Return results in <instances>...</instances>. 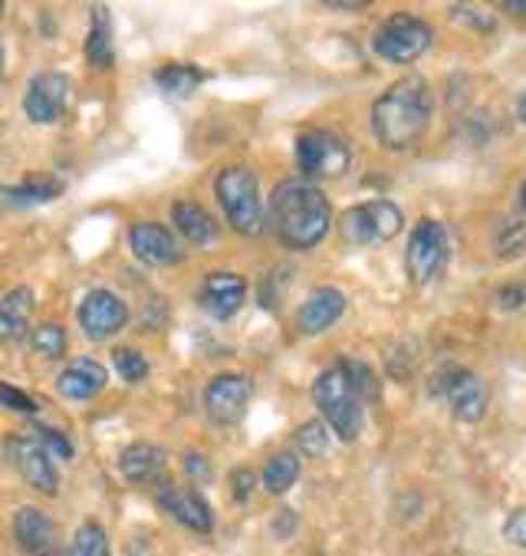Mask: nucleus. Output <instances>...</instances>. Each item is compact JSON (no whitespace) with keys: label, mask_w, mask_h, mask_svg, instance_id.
Masks as SVG:
<instances>
[{"label":"nucleus","mask_w":526,"mask_h":556,"mask_svg":"<svg viewBox=\"0 0 526 556\" xmlns=\"http://www.w3.org/2000/svg\"><path fill=\"white\" fill-rule=\"evenodd\" d=\"M503 11H506V14H516V17H523V14H526V4H519V0H506Z\"/></svg>","instance_id":"ea45409f"},{"label":"nucleus","mask_w":526,"mask_h":556,"mask_svg":"<svg viewBox=\"0 0 526 556\" xmlns=\"http://www.w3.org/2000/svg\"><path fill=\"white\" fill-rule=\"evenodd\" d=\"M523 300H526V287H523V283H510V287H500V290L493 293V306L503 309V313L519 309Z\"/></svg>","instance_id":"72a5a7b5"},{"label":"nucleus","mask_w":526,"mask_h":556,"mask_svg":"<svg viewBox=\"0 0 526 556\" xmlns=\"http://www.w3.org/2000/svg\"><path fill=\"white\" fill-rule=\"evenodd\" d=\"M454 11H458V17H464L471 27L490 30V17H487V11H484V8H454Z\"/></svg>","instance_id":"4c0bfd02"},{"label":"nucleus","mask_w":526,"mask_h":556,"mask_svg":"<svg viewBox=\"0 0 526 556\" xmlns=\"http://www.w3.org/2000/svg\"><path fill=\"white\" fill-rule=\"evenodd\" d=\"M155 497H158L162 510H168L181 527H188L194 533H210V530H215V514H210L207 501L194 488L165 481Z\"/></svg>","instance_id":"4468645a"},{"label":"nucleus","mask_w":526,"mask_h":556,"mask_svg":"<svg viewBox=\"0 0 526 556\" xmlns=\"http://www.w3.org/2000/svg\"><path fill=\"white\" fill-rule=\"evenodd\" d=\"M215 194L218 204L228 217V225L244 235L254 238L264 231V201H260V181L247 165H228L221 168V175L215 178Z\"/></svg>","instance_id":"20e7f679"},{"label":"nucleus","mask_w":526,"mask_h":556,"mask_svg":"<svg viewBox=\"0 0 526 556\" xmlns=\"http://www.w3.org/2000/svg\"><path fill=\"white\" fill-rule=\"evenodd\" d=\"M330 11H362L365 4H326Z\"/></svg>","instance_id":"79ce46f5"},{"label":"nucleus","mask_w":526,"mask_h":556,"mask_svg":"<svg viewBox=\"0 0 526 556\" xmlns=\"http://www.w3.org/2000/svg\"><path fill=\"white\" fill-rule=\"evenodd\" d=\"M0 11H4V4H0Z\"/></svg>","instance_id":"a18cd8bd"},{"label":"nucleus","mask_w":526,"mask_h":556,"mask_svg":"<svg viewBox=\"0 0 526 556\" xmlns=\"http://www.w3.org/2000/svg\"><path fill=\"white\" fill-rule=\"evenodd\" d=\"M113 24H110V11L105 8H92V21H89V37H86V60L92 66H113Z\"/></svg>","instance_id":"5701e85b"},{"label":"nucleus","mask_w":526,"mask_h":556,"mask_svg":"<svg viewBox=\"0 0 526 556\" xmlns=\"http://www.w3.org/2000/svg\"><path fill=\"white\" fill-rule=\"evenodd\" d=\"M37 441L43 444V452L50 458H63V462H73L76 448H73V441L60 431V428H37Z\"/></svg>","instance_id":"7c9ffc66"},{"label":"nucleus","mask_w":526,"mask_h":556,"mask_svg":"<svg viewBox=\"0 0 526 556\" xmlns=\"http://www.w3.org/2000/svg\"><path fill=\"white\" fill-rule=\"evenodd\" d=\"M296 162L299 172L309 178H339L346 175L352 152L346 146L343 136L330 132V129H309L296 139Z\"/></svg>","instance_id":"6e6552de"},{"label":"nucleus","mask_w":526,"mask_h":556,"mask_svg":"<svg viewBox=\"0 0 526 556\" xmlns=\"http://www.w3.org/2000/svg\"><path fill=\"white\" fill-rule=\"evenodd\" d=\"M129 248L149 267H171L181 261L175 235L165 225H155V220H136L129 228Z\"/></svg>","instance_id":"dca6fc26"},{"label":"nucleus","mask_w":526,"mask_h":556,"mask_svg":"<svg viewBox=\"0 0 526 556\" xmlns=\"http://www.w3.org/2000/svg\"><path fill=\"white\" fill-rule=\"evenodd\" d=\"M63 194V181L60 178H30L24 185H14V188H0V198L8 204H17V207H27V204H47L53 198Z\"/></svg>","instance_id":"b1692460"},{"label":"nucleus","mask_w":526,"mask_h":556,"mask_svg":"<svg viewBox=\"0 0 526 556\" xmlns=\"http://www.w3.org/2000/svg\"><path fill=\"white\" fill-rule=\"evenodd\" d=\"M162 468H165V452L155 448V444H149V441H136L119 455V471L132 484H145V481L158 478Z\"/></svg>","instance_id":"4be33fe9"},{"label":"nucleus","mask_w":526,"mask_h":556,"mask_svg":"<svg viewBox=\"0 0 526 556\" xmlns=\"http://www.w3.org/2000/svg\"><path fill=\"white\" fill-rule=\"evenodd\" d=\"M184 471L194 478V481H210V462L204 458V455H197V452H188L184 455Z\"/></svg>","instance_id":"c9c22d12"},{"label":"nucleus","mask_w":526,"mask_h":556,"mask_svg":"<svg viewBox=\"0 0 526 556\" xmlns=\"http://www.w3.org/2000/svg\"><path fill=\"white\" fill-rule=\"evenodd\" d=\"M113 366H116V372L126 379V382H142L145 376H149V363H145V356L139 353V350H132V346H119V350H113Z\"/></svg>","instance_id":"c756f323"},{"label":"nucleus","mask_w":526,"mask_h":556,"mask_svg":"<svg viewBox=\"0 0 526 556\" xmlns=\"http://www.w3.org/2000/svg\"><path fill=\"white\" fill-rule=\"evenodd\" d=\"M69 556H110V536H105L102 523L86 520L73 536V553Z\"/></svg>","instance_id":"cd10ccee"},{"label":"nucleus","mask_w":526,"mask_h":556,"mask_svg":"<svg viewBox=\"0 0 526 556\" xmlns=\"http://www.w3.org/2000/svg\"><path fill=\"white\" fill-rule=\"evenodd\" d=\"M30 343H34V353H40L47 359H60L66 353V329L60 323H40L34 329Z\"/></svg>","instance_id":"c85d7f7f"},{"label":"nucleus","mask_w":526,"mask_h":556,"mask_svg":"<svg viewBox=\"0 0 526 556\" xmlns=\"http://www.w3.org/2000/svg\"><path fill=\"white\" fill-rule=\"evenodd\" d=\"M251 395H254V382L244 372H221L204 389V408L218 425H234L244 418Z\"/></svg>","instance_id":"9d476101"},{"label":"nucleus","mask_w":526,"mask_h":556,"mask_svg":"<svg viewBox=\"0 0 526 556\" xmlns=\"http://www.w3.org/2000/svg\"><path fill=\"white\" fill-rule=\"evenodd\" d=\"M503 536L516 546H526V507L513 510L503 523Z\"/></svg>","instance_id":"f704fd0d"},{"label":"nucleus","mask_w":526,"mask_h":556,"mask_svg":"<svg viewBox=\"0 0 526 556\" xmlns=\"http://www.w3.org/2000/svg\"><path fill=\"white\" fill-rule=\"evenodd\" d=\"M296 478H299V458L293 452L270 455L264 465V475H260V481L270 494H286L296 484Z\"/></svg>","instance_id":"a878e982"},{"label":"nucleus","mask_w":526,"mask_h":556,"mask_svg":"<svg viewBox=\"0 0 526 556\" xmlns=\"http://www.w3.org/2000/svg\"><path fill=\"white\" fill-rule=\"evenodd\" d=\"M4 452H8V458L14 462V468L24 475V481L34 491L56 494V488H60L56 468H53L50 455L43 452V444L37 438H8L4 441Z\"/></svg>","instance_id":"ddd939ff"},{"label":"nucleus","mask_w":526,"mask_h":556,"mask_svg":"<svg viewBox=\"0 0 526 556\" xmlns=\"http://www.w3.org/2000/svg\"><path fill=\"white\" fill-rule=\"evenodd\" d=\"M30 313H34V290L30 287H14L0 296V340H8V343L24 340Z\"/></svg>","instance_id":"6ab92c4d"},{"label":"nucleus","mask_w":526,"mask_h":556,"mask_svg":"<svg viewBox=\"0 0 526 556\" xmlns=\"http://www.w3.org/2000/svg\"><path fill=\"white\" fill-rule=\"evenodd\" d=\"M171 220H175V228L184 235V241L197 244V248H207L210 241L218 238V225H215V217H210L201 204L194 201H175L171 204Z\"/></svg>","instance_id":"412c9836"},{"label":"nucleus","mask_w":526,"mask_h":556,"mask_svg":"<svg viewBox=\"0 0 526 556\" xmlns=\"http://www.w3.org/2000/svg\"><path fill=\"white\" fill-rule=\"evenodd\" d=\"M519 207H523V211H526V181H523V185H519Z\"/></svg>","instance_id":"37998d69"},{"label":"nucleus","mask_w":526,"mask_h":556,"mask_svg":"<svg viewBox=\"0 0 526 556\" xmlns=\"http://www.w3.org/2000/svg\"><path fill=\"white\" fill-rule=\"evenodd\" d=\"M435 116L432 89L421 76L392 83L372 105V132L388 152H405L425 139Z\"/></svg>","instance_id":"f257e3e1"},{"label":"nucleus","mask_w":526,"mask_h":556,"mask_svg":"<svg viewBox=\"0 0 526 556\" xmlns=\"http://www.w3.org/2000/svg\"><path fill=\"white\" fill-rule=\"evenodd\" d=\"M14 533H17V543H21L24 549L37 553V556L50 553L53 543H56V527H53V520H50L43 510H37V507H21V510H17V517H14Z\"/></svg>","instance_id":"aec40b11"},{"label":"nucleus","mask_w":526,"mask_h":556,"mask_svg":"<svg viewBox=\"0 0 526 556\" xmlns=\"http://www.w3.org/2000/svg\"><path fill=\"white\" fill-rule=\"evenodd\" d=\"M493 251L500 261H513L526 251V228L513 217H503L500 228H497V241H493Z\"/></svg>","instance_id":"bb28decb"},{"label":"nucleus","mask_w":526,"mask_h":556,"mask_svg":"<svg viewBox=\"0 0 526 556\" xmlns=\"http://www.w3.org/2000/svg\"><path fill=\"white\" fill-rule=\"evenodd\" d=\"M405 228V214L392 201H362L339 217V238L349 248H375L392 241Z\"/></svg>","instance_id":"423d86ee"},{"label":"nucleus","mask_w":526,"mask_h":556,"mask_svg":"<svg viewBox=\"0 0 526 556\" xmlns=\"http://www.w3.org/2000/svg\"><path fill=\"white\" fill-rule=\"evenodd\" d=\"M346 313V293L336 287H316L296 309V326L306 337H316V332H326L339 316Z\"/></svg>","instance_id":"f3484780"},{"label":"nucleus","mask_w":526,"mask_h":556,"mask_svg":"<svg viewBox=\"0 0 526 556\" xmlns=\"http://www.w3.org/2000/svg\"><path fill=\"white\" fill-rule=\"evenodd\" d=\"M69 99V76L66 73H40L30 79L24 96V113L37 126H50L63 116Z\"/></svg>","instance_id":"f8f14e48"},{"label":"nucleus","mask_w":526,"mask_h":556,"mask_svg":"<svg viewBox=\"0 0 526 556\" xmlns=\"http://www.w3.org/2000/svg\"><path fill=\"white\" fill-rule=\"evenodd\" d=\"M451 261V238L448 228L435 217L418 220L411 228L408 248H405V270L414 287H428L441 277V270Z\"/></svg>","instance_id":"39448f33"},{"label":"nucleus","mask_w":526,"mask_h":556,"mask_svg":"<svg viewBox=\"0 0 526 556\" xmlns=\"http://www.w3.org/2000/svg\"><path fill=\"white\" fill-rule=\"evenodd\" d=\"M299 448L306 452V455H323L326 452V444H330V434H326V428L320 425V421H306L303 428H299Z\"/></svg>","instance_id":"2f4dec72"},{"label":"nucleus","mask_w":526,"mask_h":556,"mask_svg":"<svg viewBox=\"0 0 526 556\" xmlns=\"http://www.w3.org/2000/svg\"><path fill=\"white\" fill-rule=\"evenodd\" d=\"M247 300V280L234 270H210L197 287V303L218 319L234 316Z\"/></svg>","instance_id":"2eb2a0df"},{"label":"nucleus","mask_w":526,"mask_h":556,"mask_svg":"<svg viewBox=\"0 0 526 556\" xmlns=\"http://www.w3.org/2000/svg\"><path fill=\"white\" fill-rule=\"evenodd\" d=\"M432 43H435L432 24L421 17H411V14L388 17L372 37L375 53L388 63H414L421 53H428Z\"/></svg>","instance_id":"0eeeda50"},{"label":"nucleus","mask_w":526,"mask_h":556,"mask_svg":"<svg viewBox=\"0 0 526 556\" xmlns=\"http://www.w3.org/2000/svg\"><path fill=\"white\" fill-rule=\"evenodd\" d=\"M0 405L11 408V412H21V415H34V412L40 408L27 392L14 389V386H8V382H0Z\"/></svg>","instance_id":"473e14b6"},{"label":"nucleus","mask_w":526,"mask_h":556,"mask_svg":"<svg viewBox=\"0 0 526 556\" xmlns=\"http://www.w3.org/2000/svg\"><path fill=\"white\" fill-rule=\"evenodd\" d=\"M129 323V306L113 290H92L79 303V326L89 340H110Z\"/></svg>","instance_id":"9b49d317"},{"label":"nucleus","mask_w":526,"mask_h":556,"mask_svg":"<svg viewBox=\"0 0 526 556\" xmlns=\"http://www.w3.org/2000/svg\"><path fill=\"white\" fill-rule=\"evenodd\" d=\"M372 369L356 359H343L312 382V402L339 441H356L365 428V402L372 395Z\"/></svg>","instance_id":"7ed1b4c3"},{"label":"nucleus","mask_w":526,"mask_h":556,"mask_svg":"<svg viewBox=\"0 0 526 556\" xmlns=\"http://www.w3.org/2000/svg\"><path fill=\"white\" fill-rule=\"evenodd\" d=\"M105 382H110V376H105V369L92 359H76L69 363L60 376H56V392L63 399H92L105 389Z\"/></svg>","instance_id":"a211bd4d"},{"label":"nucleus","mask_w":526,"mask_h":556,"mask_svg":"<svg viewBox=\"0 0 526 556\" xmlns=\"http://www.w3.org/2000/svg\"><path fill=\"white\" fill-rule=\"evenodd\" d=\"M516 116H519V123L526 126V89H523V96H519V102H516Z\"/></svg>","instance_id":"a19ab883"},{"label":"nucleus","mask_w":526,"mask_h":556,"mask_svg":"<svg viewBox=\"0 0 526 556\" xmlns=\"http://www.w3.org/2000/svg\"><path fill=\"white\" fill-rule=\"evenodd\" d=\"M0 73H4V50H0Z\"/></svg>","instance_id":"c03bdc74"},{"label":"nucleus","mask_w":526,"mask_h":556,"mask_svg":"<svg viewBox=\"0 0 526 556\" xmlns=\"http://www.w3.org/2000/svg\"><path fill=\"white\" fill-rule=\"evenodd\" d=\"M231 484H234V497H238V501H247V497L254 494L257 478H254L251 468H238V471L231 475Z\"/></svg>","instance_id":"e433bc0d"},{"label":"nucleus","mask_w":526,"mask_h":556,"mask_svg":"<svg viewBox=\"0 0 526 556\" xmlns=\"http://www.w3.org/2000/svg\"><path fill=\"white\" fill-rule=\"evenodd\" d=\"M270 225L283 248L312 251L333 228V207L312 181L290 178L270 194Z\"/></svg>","instance_id":"f03ea898"},{"label":"nucleus","mask_w":526,"mask_h":556,"mask_svg":"<svg viewBox=\"0 0 526 556\" xmlns=\"http://www.w3.org/2000/svg\"><path fill=\"white\" fill-rule=\"evenodd\" d=\"M126 556H155V553H152V546H149V543L132 540V543H129V549H126Z\"/></svg>","instance_id":"58836bf2"},{"label":"nucleus","mask_w":526,"mask_h":556,"mask_svg":"<svg viewBox=\"0 0 526 556\" xmlns=\"http://www.w3.org/2000/svg\"><path fill=\"white\" fill-rule=\"evenodd\" d=\"M435 386H438V395L451 405V412L461 421L474 425V421L484 418V412L490 405V392H487V382L477 372L461 369V366H448V369L438 372Z\"/></svg>","instance_id":"1a4fd4ad"},{"label":"nucleus","mask_w":526,"mask_h":556,"mask_svg":"<svg viewBox=\"0 0 526 556\" xmlns=\"http://www.w3.org/2000/svg\"><path fill=\"white\" fill-rule=\"evenodd\" d=\"M155 83L168 96H191L204 83V73L194 63H168L155 73Z\"/></svg>","instance_id":"393cba45"},{"label":"nucleus","mask_w":526,"mask_h":556,"mask_svg":"<svg viewBox=\"0 0 526 556\" xmlns=\"http://www.w3.org/2000/svg\"><path fill=\"white\" fill-rule=\"evenodd\" d=\"M316 556H323V553H316Z\"/></svg>","instance_id":"49530a36"}]
</instances>
